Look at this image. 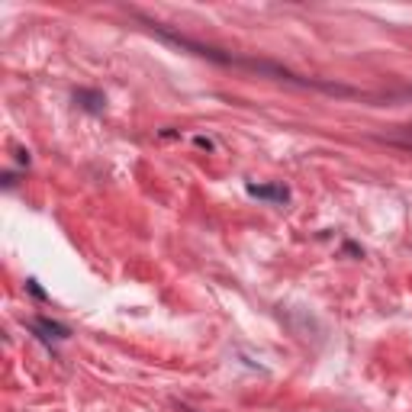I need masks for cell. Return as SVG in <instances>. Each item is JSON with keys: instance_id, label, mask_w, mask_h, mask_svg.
<instances>
[{"instance_id": "6da1fadb", "label": "cell", "mask_w": 412, "mask_h": 412, "mask_svg": "<svg viewBox=\"0 0 412 412\" xmlns=\"http://www.w3.org/2000/svg\"><path fill=\"white\" fill-rule=\"evenodd\" d=\"M142 26L155 32L158 39L171 42L174 48L180 52H190L197 58H206L213 65H225V68H245V71H254L261 77H271V81H281V84H290V87H300V91H322V94H332V97H361V100H390L393 94H371V91H361V87H351V84H338V81H326V77H306V75H297L290 71L287 65L281 62H271V58H261V55H238V52H229V48H219V46H209V42H197L190 36H180L178 29L165 26L158 19H149L135 13Z\"/></svg>"}, {"instance_id": "7a4b0ae2", "label": "cell", "mask_w": 412, "mask_h": 412, "mask_svg": "<svg viewBox=\"0 0 412 412\" xmlns=\"http://www.w3.org/2000/svg\"><path fill=\"white\" fill-rule=\"evenodd\" d=\"M26 328L39 341H46V345H52V341H68V338H71V328H68L65 322H55V319H48V316L29 319Z\"/></svg>"}, {"instance_id": "3957f363", "label": "cell", "mask_w": 412, "mask_h": 412, "mask_svg": "<svg viewBox=\"0 0 412 412\" xmlns=\"http://www.w3.org/2000/svg\"><path fill=\"white\" fill-rule=\"evenodd\" d=\"M245 194L254 200H264V203H274V206H283L290 203V187H283V184H245Z\"/></svg>"}, {"instance_id": "277c9868", "label": "cell", "mask_w": 412, "mask_h": 412, "mask_svg": "<svg viewBox=\"0 0 412 412\" xmlns=\"http://www.w3.org/2000/svg\"><path fill=\"white\" fill-rule=\"evenodd\" d=\"M377 142L393 145V149H403V151H412V122H409V126H393V129L380 132V135H377Z\"/></svg>"}, {"instance_id": "5b68a950", "label": "cell", "mask_w": 412, "mask_h": 412, "mask_svg": "<svg viewBox=\"0 0 412 412\" xmlns=\"http://www.w3.org/2000/svg\"><path fill=\"white\" fill-rule=\"evenodd\" d=\"M75 103L81 106V110L94 113V116H100L103 110H106V97L100 94V91H87V87H81V91H75Z\"/></svg>"}, {"instance_id": "8992f818", "label": "cell", "mask_w": 412, "mask_h": 412, "mask_svg": "<svg viewBox=\"0 0 412 412\" xmlns=\"http://www.w3.org/2000/svg\"><path fill=\"white\" fill-rule=\"evenodd\" d=\"M26 290L32 293V297H36V300H48V297H46V290H42V287H39V281H36V277H29V281H26Z\"/></svg>"}, {"instance_id": "52a82bcc", "label": "cell", "mask_w": 412, "mask_h": 412, "mask_svg": "<svg viewBox=\"0 0 412 412\" xmlns=\"http://www.w3.org/2000/svg\"><path fill=\"white\" fill-rule=\"evenodd\" d=\"M194 145H197V149L213 151V139H206V135H194Z\"/></svg>"}, {"instance_id": "ba28073f", "label": "cell", "mask_w": 412, "mask_h": 412, "mask_svg": "<svg viewBox=\"0 0 412 412\" xmlns=\"http://www.w3.org/2000/svg\"><path fill=\"white\" fill-rule=\"evenodd\" d=\"M17 180H19V174H17V171H7V174H3V187H17Z\"/></svg>"}, {"instance_id": "9c48e42d", "label": "cell", "mask_w": 412, "mask_h": 412, "mask_svg": "<svg viewBox=\"0 0 412 412\" xmlns=\"http://www.w3.org/2000/svg\"><path fill=\"white\" fill-rule=\"evenodd\" d=\"M17 161H19V165H26V168H29V161H32V158H29V151H17Z\"/></svg>"}]
</instances>
